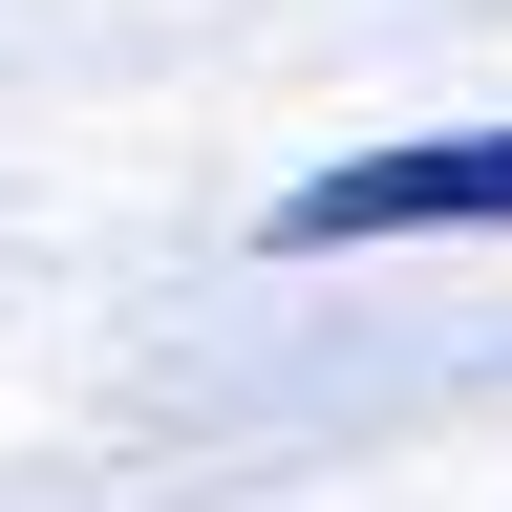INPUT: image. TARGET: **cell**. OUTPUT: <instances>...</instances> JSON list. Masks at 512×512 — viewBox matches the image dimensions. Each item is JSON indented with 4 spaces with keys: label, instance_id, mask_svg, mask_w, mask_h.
I'll return each mask as SVG.
<instances>
[{
    "label": "cell",
    "instance_id": "cell-1",
    "mask_svg": "<svg viewBox=\"0 0 512 512\" xmlns=\"http://www.w3.org/2000/svg\"><path fill=\"white\" fill-rule=\"evenodd\" d=\"M278 256H384V235H512V128H406V150H342L299 171L278 214H256Z\"/></svg>",
    "mask_w": 512,
    "mask_h": 512
}]
</instances>
